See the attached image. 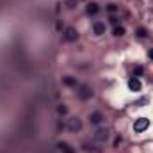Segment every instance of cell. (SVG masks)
I'll return each mask as SVG.
<instances>
[{
	"instance_id": "1",
	"label": "cell",
	"mask_w": 153,
	"mask_h": 153,
	"mask_svg": "<svg viewBox=\"0 0 153 153\" xmlns=\"http://www.w3.org/2000/svg\"><path fill=\"white\" fill-rule=\"evenodd\" d=\"M148 127H150V119L148 118H139L134 123V130L135 132H144V130H148Z\"/></svg>"
},
{
	"instance_id": "2",
	"label": "cell",
	"mask_w": 153,
	"mask_h": 153,
	"mask_svg": "<svg viewBox=\"0 0 153 153\" xmlns=\"http://www.w3.org/2000/svg\"><path fill=\"white\" fill-rule=\"evenodd\" d=\"M77 37H78V32H77L73 27H68V29L64 30V39H66V41H77Z\"/></svg>"
},
{
	"instance_id": "3",
	"label": "cell",
	"mask_w": 153,
	"mask_h": 153,
	"mask_svg": "<svg viewBox=\"0 0 153 153\" xmlns=\"http://www.w3.org/2000/svg\"><path fill=\"white\" fill-rule=\"evenodd\" d=\"M93 96V91L87 87V86H80V89H78V98L80 100H89Z\"/></svg>"
},
{
	"instance_id": "4",
	"label": "cell",
	"mask_w": 153,
	"mask_h": 153,
	"mask_svg": "<svg viewBox=\"0 0 153 153\" xmlns=\"http://www.w3.org/2000/svg\"><path fill=\"white\" fill-rule=\"evenodd\" d=\"M94 139H96V141H100V143H105V141L109 139V132H107V130H103V128H100V130L94 134Z\"/></svg>"
},
{
	"instance_id": "5",
	"label": "cell",
	"mask_w": 153,
	"mask_h": 153,
	"mask_svg": "<svg viewBox=\"0 0 153 153\" xmlns=\"http://www.w3.org/2000/svg\"><path fill=\"white\" fill-rule=\"evenodd\" d=\"M128 87H130L132 91H141V80H139L137 77L130 78V80H128Z\"/></svg>"
},
{
	"instance_id": "6",
	"label": "cell",
	"mask_w": 153,
	"mask_h": 153,
	"mask_svg": "<svg viewBox=\"0 0 153 153\" xmlns=\"http://www.w3.org/2000/svg\"><path fill=\"white\" fill-rule=\"evenodd\" d=\"M93 30H94V34H96V36H102V34H105V23H102V21H96V23L93 25Z\"/></svg>"
},
{
	"instance_id": "7",
	"label": "cell",
	"mask_w": 153,
	"mask_h": 153,
	"mask_svg": "<svg viewBox=\"0 0 153 153\" xmlns=\"http://www.w3.org/2000/svg\"><path fill=\"white\" fill-rule=\"evenodd\" d=\"M102 119H103V118H102V114H100V112H93V114H91V118H89V121H91L93 125H100V123H102Z\"/></svg>"
},
{
	"instance_id": "8",
	"label": "cell",
	"mask_w": 153,
	"mask_h": 153,
	"mask_svg": "<svg viewBox=\"0 0 153 153\" xmlns=\"http://www.w3.org/2000/svg\"><path fill=\"white\" fill-rule=\"evenodd\" d=\"M98 9H100V7H98V4H94V2L87 4V12H89V14H96V12H98Z\"/></svg>"
},
{
	"instance_id": "9",
	"label": "cell",
	"mask_w": 153,
	"mask_h": 153,
	"mask_svg": "<svg viewBox=\"0 0 153 153\" xmlns=\"http://www.w3.org/2000/svg\"><path fill=\"white\" fill-rule=\"evenodd\" d=\"M80 127H82V125H80L78 119H71V121H70V130H80Z\"/></svg>"
},
{
	"instance_id": "10",
	"label": "cell",
	"mask_w": 153,
	"mask_h": 153,
	"mask_svg": "<svg viewBox=\"0 0 153 153\" xmlns=\"http://www.w3.org/2000/svg\"><path fill=\"white\" fill-rule=\"evenodd\" d=\"M59 150H61L62 153H75L70 146H68V144H66V143H59Z\"/></svg>"
},
{
	"instance_id": "11",
	"label": "cell",
	"mask_w": 153,
	"mask_h": 153,
	"mask_svg": "<svg viewBox=\"0 0 153 153\" xmlns=\"http://www.w3.org/2000/svg\"><path fill=\"white\" fill-rule=\"evenodd\" d=\"M114 36H125V27H121V25H116L114 27Z\"/></svg>"
},
{
	"instance_id": "12",
	"label": "cell",
	"mask_w": 153,
	"mask_h": 153,
	"mask_svg": "<svg viewBox=\"0 0 153 153\" xmlns=\"http://www.w3.org/2000/svg\"><path fill=\"white\" fill-rule=\"evenodd\" d=\"M62 82H64L66 86H77V80H75L73 77H64V78H62Z\"/></svg>"
},
{
	"instance_id": "13",
	"label": "cell",
	"mask_w": 153,
	"mask_h": 153,
	"mask_svg": "<svg viewBox=\"0 0 153 153\" xmlns=\"http://www.w3.org/2000/svg\"><path fill=\"white\" fill-rule=\"evenodd\" d=\"M134 75H135V77H141V75H143V68H141V66H135Z\"/></svg>"
},
{
	"instance_id": "14",
	"label": "cell",
	"mask_w": 153,
	"mask_h": 153,
	"mask_svg": "<svg viewBox=\"0 0 153 153\" xmlns=\"http://www.w3.org/2000/svg\"><path fill=\"white\" fill-rule=\"evenodd\" d=\"M57 112H59V114H66V112H68V109H66L64 105H59V107H57Z\"/></svg>"
},
{
	"instance_id": "15",
	"label": "cell",
	"mask_w": 153,
	"mask_h": 153,
	"mask_svg": "<svg viewBox=\"0 0 153 153\" xmlns=\"http://www.w3.org/2000/svg\"><path fill=\"white\" fill-rule=\"evenodd\" d=\"M137 34H139V37H146V36H148L144 29H137Z\"/></svg>"
},
{
	"instance_id": "16",
	"label": "cell",
	"mask_w": 153,
	"mask_h": 153,
	"mask_svg": "<svg viewBox=\"0 0 153 153\" xmlns=\"http://www.w3.org/2000/svg\"><path fill=\"white\" fill-rule=\"evenodd\" d=\"M116 9H118V7H116L114 4H109V7H107V11H109V12H114Z\"/></svg>"
},
{
	"instance_id": "17",
	"label": "cell",
	"mask_w": 153,
	"mask_h": 153,
	"mask_svg": "<svg viewBox=\"0 0 153 153\" xmlns=\"http://www.w3.org/2000/svg\"><path fill=\"white\" fill-rule=\"evenodd\" d=\"M143 103H148V98H141V100L137 102V105H141V107H143Z\"/></svg>"
},
{
	"instance_id": "18",
	"label": "cell",
	"mask_w": 153,
	"mask_h": 153,
	"mask_svg": "<svg viewBox=\"0 0 153 153\" xmlns=\"http://www.w3.org/2000/svg\"><path fill=\"white\" fill-rule=\"evenodd\" d=\"M109 20H111V23H112V25H118V18H114V16H111Z\"/></svg>"
},
{
	"instance_id": "19",
	"label": "cell",
	"mask_w": 153,
	"mask_h": 153,
	"mask_svg": "<svg viewBox=\"0 0 153 153\" xmlns=\"http://www.w3.org/2000/svg\"><path fill=\"white\" fill-rule=\"evenodd\" d=\"M150 59H153V48L150 50Z\"/></svg>"
}]
</instances>
